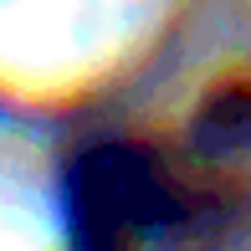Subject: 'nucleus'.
Listing matches in <instances>:
<instances>
[{
	"label": "nucleus",
	"mask_w": 251,
	"mask_h": 251,
	"mask_svg": "<svg viewBox=\"0 0 251 251\" xmlns=\"http://www.w3.org/2000/svg\"><path fill=\"white\" fill-rule=\"evenodd\" d=\"M67 210H72V251H128L133 236L175 226L185 215V195L144 149L93 144L72 164Z\"/></svg>",
	"instance_id": "obj_1"
},
{
	"label": "nucleus",
	"mask_w": 251,
	"mask_h": 251,
	"mask_svg": "<svg viewBox=\"0 0 251 251\" xmlns=\"http://www.w3.org/2000/svg\"><path fill=\"white\" fill-rule=\"evenodd\" d=\"M195 144L210 154L251 149V87H236V93H221L215 102H205V113L195 118Z\"/></svg>",
	"instance_id": "obj_2"
}]
</instances>
